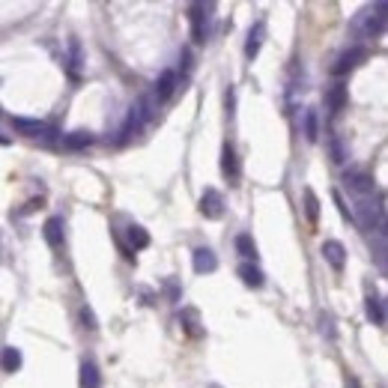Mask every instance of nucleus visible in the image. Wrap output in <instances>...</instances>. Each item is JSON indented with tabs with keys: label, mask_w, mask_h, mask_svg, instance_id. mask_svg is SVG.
Wrapping results in <instances>:
<instances>
[{
	"label": "nucleus",
	"mask_w": 388,
	"mask_h": 388,
	"mask_svg": "<svg viewBox=\"0 0 388 388\" xmlns=\"http://www.w3.org/2000/svg\"><path fill=\"white\" fill-rule=\"evenodd\" d=\"M356 24H359V30L368 39L382 36L385 27H388V3H373L368 9H361L359 18H356Z\"/></svg>",
	"instance_id": "1"
},
{
	"label": "nucleus",
	"mask_w": 388,
	"mask_h": 388,
	"mask_svg": "<svg viewBox=\"0 0 388 388\" xmlns=\"http://www.w3.org/2000/svg\"><path fill=\"white\" fill-rule=\"evenodd\" d=\"M359 218L368 230H376V233H382V236H388V213L380 201H373V197H359Z\"/></svg>",
	"instance_id": "2"
},
{
	"label": "nucleus",
	"mask_w": 388,
	"mask_h": 388,
	"mask_svg": "<svg viewBox=\"0 0 388 388\" xmlns=\"http://www.w3.org/2000/svg\"><path fill=\"white\" fill-rule=\"evenodd\" d=\"M9 126H13L18 135L24 138H42V141H51L54 138V129L39 123V120H27V117H9Z\"/></svg>",
	"instance_id": "3"
},
{
	"label": "nucleus",
	"mask_w": 388,
	"mask_h": 388,
	"mask_svg": "<svg viewBox=\"0 0 388 388\" xmlns=\"http://www.w3.org/2000/svg\"><path fill=\"white\" fill-rule=\"evenodd\" d=\"M364 57H368V51H364L361 45H352V48H347L343 54H338V60H335V63H331V75H335V78H343L347 72H352V69H356V66H359Z\"/></svg>",
	"instance_id": "4"
},
{
	"label": "nucleus",
	"mask_w": 388,
	"mask_h": 388,
	"mask_svg": "<svg viewBox=\"0 0 388 388\" xmlns=\"http://www.w3.org/2000/svg\"><path fill=\"white\" fill-rule=\"evenodd\" d=\"M206 13H213V6L206 3H192L188 6V24H192V39L201 45V42H206Z\"/></svg>",
	"instance_id": "5"
},
{
	"label": "nucleus",
	"mask_w": 388,
	"mask_h": 388,
	"mask_svg": "<svg viewBox=\"0 0 388 388\" xmlns=\"http://www.w3.org/2000/svg\"><path fill=\"white\" fill-rule=\"evenodd\" d=\"M201 215L209 221H218L224 215V194H221L218 188H206L201 194Z\"/></svg>",
	"instance_id": "6"
},
{
	"label": "nucleus",
	"mask_w": 388,
	"mask_h": 388,
	"mask_svg": "<svg viewBox=\"0 0 388 388\" xmlns=\"http://www.w3.org/2000/svg\"><path fill=\"white\" fill-rule=\"evenodd\" d=\"M176 84H180V75H176L173 69H164L159 78H155V84H152V96L159 99V105H164L168 99L176 93Z\"/></svg>",
	"instance_id": "7"
},
{
	"label": "nucleus",
	"mask_w": 388,
	"mask_h": 388,
	"mask_svg": "<svg viewBox=\"0 0 388 388\" xmlns=\"http://www.w3.org/2000/svg\"><path fill=\"white\" fill-rule=\"evenodd\" d=\"M364 314H368L373 326L385 323V302L380 299V293H376V287H371V284H368V290H364Z\"/></svg>",
	"instance_id": "8"
},
{
	"label": "nucleus",
	"mask_w": 388,
	"mask_h": 388,
	"mask_svg": "<svg viewBox=\"0 0 388 388\" xmlns=\"http://www.w3.org/2000/svg\"><path fill=\"white\" fill-rule=\"evenodd\" d=\"M323 99H326V108L331 110V114H340V110L347 108V102H350V90H347V84H343V81L329 84Z\"/></svg>",
	"instance_id": "9"
},
{
	"label": "nucleus",
	"mask_w": 388,
	"mask_h": 388,
	"mask_svg": "<svg viewBox=\"0 0 388 388\" xmlns=\"http://www.w3.org/2000/svg\"><path fill=\"white\" fill-rule=\"evenodd\" d=\"M343 185H347L352 194H359V197H371L373 194V180L364 171H350L347 176H343Z\"/></svg>",
	"instance_id": "10"
},
{
	"label": "nucleus",
	"mask_w": 388,
	"mask_h": 388,
	"mask_svg": "<svg viewBox=\"0 0 388 388\" xmlns=\"http://www.w3.org/2000/svg\"><path fill=\"white\" fill-rule=\"evenodd\" d=\"M323 257L335 272H343V266H347V248H343V242H338V239H326L323 242Z\"/></svg>",
	"instance_id": "11"
},
{
	"label": "nucleus",
	"mask_w": 388,
	"mask_h": 388,
	"mask_svg": "<svg viewBox=\"0 0 388 388\" xmlns=\"http://www.w3.org/2000/svg\"><path fill=\"white\" fill-rule=\"evenodd\" d=\"M192 266H194V272L197 275H206V272H215L218 269V257H215V251L213 248H194L192 254Z\"/></svg>",
	"instance_id": "12"
},
{
	"label": "nucleus",
	"mask_w": 388,
	"mask_h": 388,
	"mask_svg": "<svg viewBox=\"0 0 388 388\" xmlns=\"http://www.w3.org/2000/svg\"><path fill=\"white\" fill-rule=\"evenodd\" d=\"M236 275L242 278V284L251 287V290H260V287L266 284V275H263V269H260L257 263H242L239 269H236Z\"/></svg>",
	"instance_id": "13"
},
{
	"label": "nucleus",
	"mask_w": 388,
	"mask_h": 388,
	"mask_svg": "<svg viewBox=\"0 0 388 388\" xmlns=\"http://www.w3.org/2000/svg\"><path fill=\"white\" fill-rule=\"evenodd\" d=\"M263 36H266V21H254L251 30H248V39H245V57H248V60H254V57L260 54Z\"/></svg>",
	"instance_id": "14"
},
{
	"label": "nucleus",
	"mask_w": 388,
	"mask_h": 388,
	"mask_svg": "<svg viewBox=\"0 0 388 388\" xmlns=\"http://www.w3.org/2000/svg\"><path fill=\"white\" fill-rule=\"evenodd\" d=\"M42 236L51 248H63V218L60 215H51L45 224H42Z\"/></svg>",
	"instance_id": "15"
},
{
	"label": "nucleus",
	"mask_w": 388,
	"mask_h": 388,
	"mask_svg": "<svg viewBox=\"0 0 388 388\" xmlns=\"http://www.w3.org/2000/svg\"><path fill=\"white\" fill-rule=\"evenodd\" d=\"M221 173H224L230 182H239V159L230 143H224V150H221Z\"/></svg>",
	"instance_id": "16"
},
{
	"label": "nucleus",
	"mask_w": 388,
	"mask_h": 388,
	"mask_svg": "<svg viewBox=\"0 0 388 388\" xmlns=\"http://www.w3.org/2000/svg\"><path fill=\"white\" fill-rule=\"evenodd\" d=\"M302 131H305V138L310 143H317V138H319V117H317L314 108H305V114H302Z\"/></svg>",
	"instance_id": "17"
},
{
	"label": "nucleus",
	"mask_w": 388,
	"mask_h": 388,
	"mask_svg": "<svg viewBox=\"0 0 388 388\" xmlns=\"http://www.w3.org/2000/svg\"><path fill=\"white\" fill-rule=\"evenodd\" d=\"M126 236H129L131 251H143V248H150V233L143 230L141 224H129V227H126Z\"/></svg>",
	"instance_id": "18"
},
{
	"label": "nucleus",
	"mask_w": 388,
	"mask_h": 388,
	"mask_svg": "<svg viewBox=\"0 0 388 388\" xmlns=\"http://www.w3.org/2000/svg\"><path fill=\"white\" fill-rule=\"evenodd\" d=\"M90 143H93V135H90V131H69V135H63V147L72 150V152L87 150Z\"/></svg>",
	"instance_id": "19"
},
{
	"label": "nucleus",
	"mask_w": 388,
	"mask_h": 388,
	"mask_svg": "<svg viewBox=\"0 0 388 388\" xmlns=\"http://www.w3.org/2000/svg\"><path fill=\"white\" fill-rule=\"evenodd\" d=\"M233 245H236L239 257H245V263H254V260H257V245H254V239L248 236V233H239V236L233 239Z\"/></svg>",
	"instance_id": "20"
},
{
	"label": "nucleus",
	"mask_w": 388,
	"mask_h": 388,
	"mask_svg": "<svg viewBox=\"0 0 388 388\" xmlns=\"http://www.w3.org/2000/svg\"><path fill=\"white\" fill-rule=\"evenodd\" d=\"M81 388H102V373H99L96 361L81 364Z\"/></svg>",
	"instance_id": "21"
},
{
	"label": "nucleus",
	"mask_w": 388,
	"mask_h": 388,
	"mask_svg": "<svg viewBox=\"0 0 388 388\" xmlns=\"http://www.w3.org/2000/svg\"><path fill=\"white\" fill-rule=\"evenodd\" d=\"M84 66V48H81V42H78L75 36L69 39V72L78 75V69Z\"/></svg>",
	"instance_id": "22"
},
{
	"label": "nucleus",
	"mask_w": 388,
	"mask_h": 388,
	"mask_svg": "<svg viewBox=\"0 0 388 388\" xmlns=\"http://www.w3.org/2000/svg\"><path fill=\"white\" fill-rule=\"evenodd\" d=\"M305 215L310 224H317V218H319V197L314 194V188H305Z\"/></svg>",
	"instance_id": "23"
},
{
	"label": "nucleus",
	"mask_w": 388,
	"mask_h": 388,
	"mask_svg": "<svg viewBox=\"0 0 388 388\" xmlns=\"http://www.w3.org/2000/svg\"><path fill=\"white\" fill-rule=\"evenodd\" d=\"M180 319H182V326H185V331H188L192 338H201V335H203V329H197V326H201V319H197V310L185 308Z\"/></svg>",
	"instance_id": "24"
},
{
	"label": "nucleus",
	"mask_w": 388,
	"mask_h": 388,
	"mask_svg": "<svg viewBox=\"0 0 388 388\" xmlns=\"http://www.w3.org/2000/svg\"><path fill=\"white\" fill-rule=\"evenodd\" d=\"M21 368V350L18 347H3V371L15 373Z\"/></svg>",
	"instance_id": "25"
},
{
	"label": "nucleus",
	"mask_w": 388,
	"mask_h": 388,
	"mask_svg": "<svg viewBox=\"0 0 388 388\" xmlns=\"http://www.w3.org/2000/svg\"><path fill=\"white\" fill-rule=\"evenodd\" d=\"M81 323H84L87 331H96V329H99V326H96V314H93V308H87V305L81 308Z\"/></svg>",
	"instance_id": "26"
},
{
	"label": "nucleus",
	"mask_w": 388,
	"mask_h": 388,
	"mask_svg": "<svg viewBox=\"0 0 388 388\" xmlns=\"http://www.w3.org/2000/svg\"><path fill=\"white\" fill-rule=\"evenodd\" d=\"M331 197H335V203H338V213H340L343 218H347V221H352V218H356V215L350 213V206L343 203V197H340V192H331Z\"/></svg>",
	"instance_id": "27"
},
{
	"label": "nucleus",
	"mask_w": 388,
	"mask_h": 388,
	"mask_svg": "<svg viewBox=\"0 0 388 388\" xmlns=\"http://www.w3.org/2000/svg\"><path fill=\"white\" fill-rule=\"evenodd\" d=\"M329 147H331V159H335V161L340 164V161H343V147H340V141H338L335 135L329 138Z\"/></svg>",
	"instance_id": "28"
},
{
	"label": "nucleus",
	"mask_w": 388,
	"mask_h": 388,
	"mask_svg": "<svg viewBox=\"0 0 388 388\" xmlns=\"http://www.w3.org/2000/svg\"><path fill=\"white\" fill-rule=\"evenodd\" d=\"M180 63H182V72H185V75H192L194 63H192V51H188V48H182V54H180Z\"/></svg>",
	"instance_id": "29"
},
{
	"label": "nucleus",
	"mask_w": 388,
	"mask_h": 388,
	"mask_svg": "<svg viewBox=\"0 0 388 388\" xmlns=\"http://www.w3.org/2000/svg\"><path fill=\"white\" fill-rule=\"evenodd\" d=\"M319 323H323V331L329 338H335V319H331L329 314H319Z\"/></svg>",
	"instance_id": "30"
},
{
	"label": "nucleus",
	"mask_w": 388,
	"mask_h": 388,
	"mask_svg": "<svg viewBox=\"0 0 388 388\" xmlns=\"http://www.w3.org/2000/svg\"><path fill=\"white\" fill-rule=\"evenodd\" d=\"M343 385H347V388H361V382L356 380V376H347V380H343Z\"/></svg>",
	"instance_id": "31"
},
{
	"label": "nucleus",
	"mask_w": 388,
	"mask_h": 388,
	"mask_svg": "<svg viewBox=\"0 0 388 388\" xmlns=\"http://www.w3.org/2000/svg\"><path fill=\"white\" fill-rule=\"evenodd\" d=\"M385 310H388V299H385Z\"/></svg>",
	"instance_id": "32"
},
{
	"label": "nucleus",
	"mask_w": 388,
	"mask_h": 388,
	"mask_svg": "<svg viewBox=\"0 0 388 388\" xmlns=\"http://www.w3.org/2000/svg\"><path fill=\"white\" fill-rule=\"evenodd\" d=\"M209 388H221V385H209Z\"/></svg>",
	"instance_id": "33"
}]
</instances>
